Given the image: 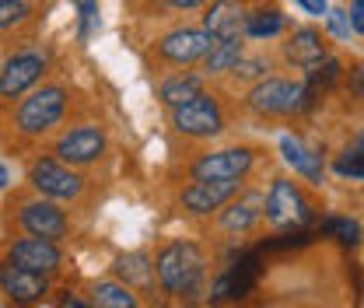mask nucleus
Returning <instances> with one entry per match:
<instances>
[{
  "mask_svg": "<svg viewBox=\"0 0 364 308\" xmlns=\"http://www.w3.org/2000/svg\"><path fill=\"white\" fill-rule=\"evenodd\" d=\"M203 28L214 32L218 39L228 36H245V11L238 0H210L203 14Z\"/></svg>",
  "mask_w": 364,
  "mask_h": 308,
  "instance_id": "17",
  "label": "nucleus"
},
{
  "mask_svg": "<svg viewBox=\"0 0 364 308\" xmlns=\"http://www.w3.org/2000/svg\"><path fill=\"white\" fill-rule=\"evenodd\" d=\"M354 147H358V151H361V154H364V133H361V137H358V140H354Z\"/></svg>",
  "mask_w": 364,
  "mask_h": 308,
  "instance_id": "36",
  "label": "nucleus"
},
{
  "mask_svg": "<svg viewBox=\"0 0 364 308\" xmlns=\"http://www.w3.org/2000/svg\"><path fill=\"white\" fill-rule=\"evenodd\" d=\"M196 95H203V78H200V74H172V78L161 81V88H158V98H161L168 109L193 102Z\"/></svg>",
  "mask_w": 364,
  "mask_h": 308,
  "instance_id": "20",
  "label": "nucleus"
},
{
  "mask_svg": "<svg viewBox=\"0 0 364 308\" xmlns=\"http://www.w3.org/2000/svg\"><path fill=\"white\" fill-rule=\"evenodd\" d=\"M46 70V56L28 49V53H18L7 60V67L0 70V98H18L32 88Z\"/></svg>",
  "mask_w": 364,
  "mask_h": 308,
  "instance_id": "10",
  "label": "nucleus"
},
{
  "mask_svg": "<svg viewBox=\"0 0 364 308\" xmlns=\"http://www.w3.org/2000/svg\"><path fill=\"white\" fill-rule=\"evenodd\" d=\"M172 127L182 137H193V140H210L225 130V116H221V105L210 98V95H196L193 102L176 105L172 109Z\"/></svg>",
  "mask_w": 364,
  "mask_h": 308,
  "instance_id": "4",
  "label": "nucleus"
},
{
  "mask_svg": "<svg viewBox=\"0 0 364 308\" xmlns=\"http://www.w3.org/2000/svg\"><path fill=\"white\" fill-rule=\"evenodd\" d=\"M312 102H316V95L309 91L305 81L294 85V81H284V78H263L245 95V105L256 116H291V112L309 109Z\"/></svg>",
  "mask_w": 364,
  "mask_h": 308,
  "instance_id": "2",
  "label": "nucleus"
},
{
  "mask_svg": "<svg viewBox=\"0 0 364 308\" xmlns=\"http://www.w3.org/2000/svg\"><path fill=\"white\" fill-rule=\"evenodd\" d=\"M333 172L340 179H364V154L358 147H347V151L333 161Z\"/></svg>",
  "mask_w": 364,
  "mask_h": 308,
  "instance_id": "27",
  "label": "nucleus"
},
{
  "mask_svg": "<svg viewBox=\"0 0 364 308\" xmlns=\"http://www.w3.org/2000/svg\"><path fill=\"white\" fill-rule=\"evenodd\" d=\"M0 291L18 305H32L49 291V284H46V273L25 270V266L7 260V263H0Z\"/></svg>",
  "mask_w": 364,
  "mask_h": 308,
  "instance_id": "11",
  "label": "nucleus"
},
{
  "mask_svg": "<svg viewBox=\"0 0 364 308\" xmlns=\"http://www.w3.org/2000/svg\"><path fill=\"white\" fill-rule=\"evenodd\" d=\"M158 270V284L165 294H193L200 284H203V273H207V260H203V249L193 245V242H172L158 253L154 260Z\"/></svg>",
  "mask_w": 364,
  "mask_h": 308,
  "instance_id": "1",
  "label": "nucleus"
},
{
  "mask_svg": "<svg viewBox=\"0 0 364 308\" xmlns=\"http://www.w3.org/2000/svg\"><path fill=\"white\" fill-rule=\"evenodd\" d=\"M340 74H343V67H340V60H333V56H322L318 63H312L309 70H305V85L312 95H322L326 88H333L336 81H340Z\"/></svg>",
  "mask_w": 364,
  "mask_h": 308,
  "instance_id": "24",
  "label": "nucleus"
},
{
  "mask_svg": "<svg viewBox=\"0 0 364 308\" xmlns=\"http://www.w3.org/2000/svg\"><path fill=\"white\" fill-rule=\"evenodd\" d=\"M0 70H4V67H0Z\"/></svg>",
  "mask_w": 364,
  "mask_h": 308,
  "instance_id": "37",
  "label": "nucleus"
},
{
  "mask_svg": "<svg viewBox=\"0 0 364 308\" xmlns=\"http://www.w3.org/2000/svg\"><path fill=\"white\" fill-rule=\"evenodd\" d=\"M91 302H95L98 308H134L136 305L130 284H116V280H102V284H95Z\"/></svg>",
  "mask_w": 364,
  "mask_h": 308,
  "instance_id": "23",
  "label": "nucleus"
},
{
  "mask_svg": "<svg viewBox=\"0 0 364 308\" xmlns=\"http://www.w3.org/2000/svg\"><path fill=\"white\" fill-rule=\"evenodd\" d=\"M70 7H77V18H81V28H77V39L88 43L98 28V0H70Z\"/></svg>",
  "mask_w": 364,
  "mask_h": 308,
  "instance_id": "26",
  "label": "nucleus"
},
{
  "mask_svg": "<svg viewBox=\"0 0 364 308\" xmlns=\"http://www.w3.org/2000/svg\"><path fill=\"white\" fill-rule=\"evenodd\" d=\"M312 218L309 200L301 196V189L291 179H273L270 193H267V221L273 228H301Z\"/></svg>",
  "mask_w": 364,
  "mask_h": 308,
  "instance_id": "7",
  "label": "nucleus"
},
{
  "mask_svg": "<svg viewBox=\"0 0 364 308\" xmlns=\"http://www.w3.org/2000/svg\"><path fill=\"white\" fill-rule=\"evenodd\" d=\"M28 182H32L43 196H49V200H77L81 189H85L81 176L70 172L67 161H49V158H43V161L32 165Z\"/></svg>",
  "mask_w": 364,
  "mask_h": 308,
  "instance_id": "8",
  "label": "nucleus"
},
{
  "mask_svg": "<svg viewBox=\"0 0 364 308\" xmlns=\"http://www.w3.org/2000/svg\"><path fill=\"white\" fill-rule=\"evenodd\" d=\"M294 7L305 11L309 18H326V14H329V4H326V0H294Z\"/></svg>",
  "mask_w": 364,
  "mask_h": 308,
  "instance_id": "31",
  "label": "nucleus"
},
{
  "mask_svg": "<svg viewBox=\"0 0 364 308\" xmlns=\"http://www.w3.org/2000/svg\"><path fill=\"white\" fill-rule=\"evenodd\" d=\"M214 43H218V36L207 32L203 25H196V28L182 25V28H172L168 36L158 39V56L172 67H189V63H200Z\"/></svg>",
  "mask_w": 364,
  "mask_h": 308,
  "instance_id": "5",
  "label": "nucleus"
},
{
  "mask_svg": "<svg viewBox=\"0 0 364 308\" xmlns=\"http://www.w3.org/2000/svg\"><path fill=\"white\" fill-rule=\"evenodd\" d=\"M21 228L28 231V235H39V238H63L67 235V218H63V211L56 207V203H49V200H32V203H25L21 207Z\"/></svg>",
  "mask_w": 364,
  "mask_h": 308,
  "instance_id": "15",
  "label": "nucleus"
},
{
  "mask_svg": "<svg viewBox=\"0 0 364 308\" xmlns=\"http://www.w3.org/2000/svg\"><path fill=\"white\" fill-rule=\"evenodd\" d=\"M259 218H267V200L259 196V193H249V196H235V200H228L225 207H221V231L228 235H245V231H252Z\"/></svg>",
  "mask_w": 364,
  "mask_h": 308,
  "instance_id": "14",
  "label": "nucleus"
},
{
  "mask_svg": "<svg viewBox=\"0 0 364 308\" xmlns=\"http://www.w3.org/2000/svg\"><path fill=\"white\" fill-rule=\"evenodd\" d=\"M280 154H284V161H287L298 176H305L312 186L322 182V154L312 151V147H305L298 137H280Z\"/></svg>",
  "mask_w": 364,
  "mask_h": 308,
  "instance_id": "18",
  "label": "nucleus"
},
{
  "mask_svg": "<svg viewBox=\"0 0 364 308\" xmlns=\"http://www.w3.org/2000/svg\"><path fill=\"white\" fill-rule=\"evenodd\" d=\"M102 151H105V137L95 127H74L70 133H63L60 144H56V154L67 165H91V161L102 158Z\"/></svg>",
  "mask_w": 364,
  "mask_h": 308,
  "instance_id": "13",
  "label": "nucleus"
},
{
  "mask_svg": "<svg viewBox=\"0 0 364 308\" xmlns=\"http://www.w3.org/2000/svg\"><path fill=\"white\" fill-rule=\"evenodd\" d=\"M284 14L270 7V11H256V14H245V39H273L284 32Z\"/></svg>",
  "mask_w": 364,
  "mask_h": 308,
  "instance_id": "22",
  "label": "nucleus"
},
{
  "mask_svg": "<svg viewBox=\"0 0 364 308\" xmlns=\"http://www.w3.org/2000/svg\"><path fill=\"white\" fill-rule=\"evenodd\" d=\"M7 182H11V172H7V165L0 161V189H7Z\"/></svg>",
  "mask_w": 364,
  "mask_h": 308,
  "instance_id": "35",
  "label": "nucleus"
},
{
  "mask_svg": "<svg viewBox=\"0 0 364 308\" xmlns=\"http://www.w3.org/2000/svg\"><path fill=\"white\" fill-rule=\"evenodd\" d=\"M326 25H329V36H333V39H350V32H354L350 11H340V7L326 14Z\"/></svg>",
  "mask_w": 364,
  "mask_h": 308,
  "instance_id": "30",
  "label": "nucleus"
},
{
  "mask_svg": "<svg viewBox=\"0 0 364 308\" xmlns=\"http://www.w3.org/2000/svg\"><path fill=\"white\" fill-rule=\"evenodd\" d=\"M350 25L358 36H364V0H350Z\"/></svg>",
  "mask_w": 364,
  "mask_h": 308,
  "instance_id": "32",
  "label": "nucleus"
},
{
  "mask_svg": "<svg viewBox=\"0 0 364 308\" xmlns=\"http://www.w3.org/2000/svg\"><path fill=\"white\" fill-rule=\"evenodd\" d=\"M116 273L123 277V284H136V287H151V280L158 277L154 260L147 253H127L116 260Z\"/></svg>",
  "mask_w": 364,
  "mask_h": 308,
  "instance_id": "21",
  "label": "nucleus"
},
{
  "mask_svg": "<svg viewBox=\"0 0 364 308\" xmlns=\"http://www.w3.org/2000/svg\"><path fill=\"white\" fill-rule=\"evenodd\" d=\"M242 189V179H193V186L182 193V211L193 218L221 214L228 200H235Z\"/></svg>",
  "mask_w": 364,
  "mask_h": 308,
  "instance_id": "6",
  "label": "nucleus"
},
{
  "mask_svg": "<svg viewBox=\"0 0 364 308\" xmlns=\"http://www.w3.org/2000/svg\"><path fill=\"white\" fill-rule=\"evenodd\" d=\"M322 231L336 235V238H340V245H358V242H361V224H358V221L333 218V221H326V224H322Z\"/></svg>",
  "mask_w": 364,
  "mask_h": 308,
  "instance_id": "28",
  "label": "nucleus"
},
{
  "mask_svg": "<svg viewBox=\"0 0 364 308\" xmlns=\"http://www.w3.org/2000/svg\"><path fill=\"white\" fill-rule=\"evenodd\" d=\"M63 109H67V91L56 88V85L39 88L36 95H28V98L18 105L14 127L25 133V137H43L46 130H53V127L60 123Z\"/></svg>",
  "mask_w": 364,
  "mask_h": 308,
  "instance_id": "3",
  "label": "nucleus"
},
{
  "mask_svg": "<svg viewBox=\"0 0 364 308\" xmlns=\"http://www.w3.org/2000/svg\"><path fill=\"white\" fill-rule=\"evenodd\" d=\"M350 88H354V95H358V98H364V63H358V67H354V74H350Z\"/></svg>",
  "mask_w": 364,
  "mask_h": 308,
  "instance_id": "34",
  "label": "nucleus"
},
{
  "mask_svg": "<svg viewBox=\"0 0 364 308\" xmlns=\"http://www.w3.org/2000/svg\"><path fill=\"white\" fill-rule=\"evenodd\" d=\"M28 14H32V4L28 0H0V32L21 25Z\"/></svg>",
  "mask_w": 364,
  "mask_h": 308,
  "instance_id": "29",
  "label": "nucleus"
},
{
  "mask_svg": "<svg viewBox=\"0 0 364 308\" xmlns=\"http://www.w3.org/2000/svg\"><path fill=\"white\" fill-rule=\"evenodd\" d=\"M256 154L249 147H225V151H210L203 158L193 161L189 176L193 179H245L252 169Z\"/></svg>",
  "mask_w": 364,
  "mask_h": 308,
  "instance_id": "9",
  "label": "nucleus"
},
{
  "mask_svg": "<svg viewBox=\"0 0 364 308\" xmlns=\"http://www.w3.org/2000/svg\"><path fill=\"white\" fill-rule=\"evenodd\" d=\"M245 56V36H228L210 46V53L200 60L203 63V78H218V74H231L235 63Z\"/></svg>",
  "mask_w": 364,
  "mask_h": 308,
  "instance_id": "19",
  "label": "nucleus"
},
{
  "mask_svg": "<svg viewBox=\"0 0 364 308\" xmlns=\"http://www.w3.org/2000/svg\"><path fill=\"white\" fill-rule=\"evenodd\" d=\"M210 0H165V7L172 11H196V7H207Z\"/></svg>",
  "mask_w": 364,
  "mask_h": 308,
  "instance_id": "33",
  "label": "nucleus"
},
{
  "mask_svg": "<svg viewBox=\"0 0 364 308\" xmlns=\"http://www.w3.org/2000/svg\"><path fill=\"white\" fill-rule=\"evenodd\" d=\"M284 56H287V63H294V67L309 70L312 63H318V60H322V56H329V53H326V39H322V32L312 28V25H305V28H294V32L287 36V43H284Z\"/></svg>",
  "mask_w": 364,
  "mask_h": 308,
  "instance_id": "16",
  "label": "nucleus"
},
{
  "mask_svg": "<svg viewBox=\"0 0 364 308\" xmlns=\"http://www.w3.org/2000/svg\"><path fill=\"white\" fill-rule=\"evenodd\" d=\"M7 260L18 263V266H25V270H36V273H46V277H49V273L60 270V249H56L53 238L28 235V238H21V242L11 245Z\"/></svg>",
  "mask_w": 364,
  "mask_h": 308,
  "instance_id": "12",
  "label": "nucleus"
},
{
  "mask_svg": "<svg viewBox=\"0 0 364 308\" xmlns=\"http://www.w3.org/2000/svg\"><path fill=\"white\" fill-rule=\"evenodd\" d=\"M267 70H270V60H263V56H242L238 63H235V81H249V85H256V81H263L267 78Z\"/></svg>",
  "mask_w": 364,
  "mask_h": 308,
  "instance_id": "25",
  "label": "nucleus"
}]
</instances>
